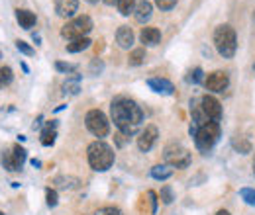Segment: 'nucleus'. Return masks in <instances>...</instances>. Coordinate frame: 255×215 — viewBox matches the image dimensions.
Listing matches in <instances>:
<instances>
[{
    "mask_svg": "<svg viewBox=\"0 0 255 215\" xmlns=\"http://www.w3.org/2000/svg\"><path fill=\"white\" fill-rule=\"evenodd\" d=\"M110 118H112V122L118 127L120 133L133 135L143 122V112L131 98L116 96L110 104Z\"/></svg>",
    "mask_w": 255,
    "mask_h": 215,
    "instance_id": "obj_1",
    "label": "nucleus"
},
{
    "mask_svg": "<svg viewBox=\"0 0 255 215\" xmlns=\"http://www.w3.org/2000/svg\"><path fill=\"white\" fill-rule=\"evenodd\" d=\"M87 156H89V164L96 172H104L114 164V151L110 145H106L104 141H95L89 145L87 149Z\"/></svg>",
    "mask_w": 255,
    "mask_h": 215,
    "instance_id": "obj_2",
    "label": "nucleus"
},
{
    "mask_svg": "<svg viewBox=\"0 0 255 215\" xmlns=\"http://www.w3.org/2000/svg\"><path fill=\"white\" fill-rule=\"evenodd\" d=\"M214 45H216V51L224 59H232L236 55V49H238V37H236L234 28L228 24L218 26L214 31Z\"/></svg>",
    "mask_w": 255,
    "mask_h": 215,
    "instance_id": "obj_3",
    "label": "nucleus"
},
{
    "mask_svg": "<svg viewBox=\"0 0 255 215\" xmlns=\"http://www.w3.org/2000/svg\"><path fill=\"white\" fill-rule=\"evenodd\" d=\"M220 139V123L208 122L200 125L194 133V145L200 153H210Z\"/></svg>",
    "mask_w": 255,
    "mask_h": 215,
    "instance_id": "obj_4",
    "label": "nucleus"
},
{
    "mask_svg": "<svg viewBox=\"0 0 255 215\" xmlns=\"http://www.w3.org/2000/svg\"><path fill=\"white\" fill-rule=\"evenodd\" d=\"M163 158H165V164H169L173 168H189L192 162L191 151L179 143L167 145L163 151Z\"/></svg>",
    "mask_w": 255,
    "mask_h": 215,
    "instance_id": "obj_5",
    "label": "nucleus"
},
{
    "mask_svg": "<svg viewBox=\"0 0 255 215\" xmlns=\"http://www.w3.org/2000/svg\"><path fill=\"white\" fill-rule=\"evenodd\" d=\"M93 30V20L89 16H77L73 20H69L61 30V35L65 39L73 41V39H79V37H87V33Z\"/></svg>",
    "mask_w": 255,
    "mask_h": 215,
    "instance_id": "obj_6",
    "label": "nucleus"
},
{
    "mask_svg": "<svg viewBox=\"0 0 255 215\" xmlns=\"http://www.w3.org/2000/svg\"><path fill=\"white\" fill-rule=\"evenodd\" d=\"M85 125L98 139H102V137H106L110 133V122L100 110H91L87 114V118H85Z\"/></svg>",
    "mask_w": 255,
    "mask_h": 215,
    "instance_id": "obj_7",
    "label": "nucleus"
},
{
    "mask_svg": "<svg viewBox=\"0 0 255 215\" xmlns=\"http://www.w3.org/2000/svg\"><path fill=\"white\" fill-rule=\"evenodd\" d=\"M26 156H28V153H26L24 147L14 145L12 149L4 151V154H2V164H4L6 170L18 172V170H22V166H24V162H26Z\"/></svg>",
    "mask_w": 255,
    "mask_h": 215,
    "instance_id": "obj_8",
    "label": "nucleus"
},
{
    "mask_svg": "<svg viewBox=\"0 0 255 215\" xmlns=\"http://www.w3.org/2000/svg\"><path fill=\"white\" fill-rule=\"evenodd\" d=\"M157 137H159V129H157L155 125H147V127L139 133V137H137V147H139V151H141V153L151 151L153 145L157 143Z\"/></svg>",
    "mask_w": 255,
    "mask_h": 215,
    "instance_id": "obj_9",
    "label": "nucleus"
},
{
    "mask_svg": "<svg viewBox=\"0 0 255 215\" xmlns=\"http://www.w3.org/2000/svg\"><path fill=\"white\" fill-rule=\"evenodd\" d=\"M200 106H202V110H204V114H206V118L210 122H220V118H222V106H220V102L214 96H208V94L202 96Z\"/></svg>",
    "mask_w": 255,
    "mask_h": 215,
    "instance_id": "obj_10",
    "label": "nucleus"
},
{
    "mask_svg": "<svg viewBox=\"0 0 255 215\" xmlns=\"http://www.w3.org/2000/svg\"><path fill=\"white\" fill-rule=\"evenodd\" d=\"M204 84H206V90H210V92H224L228 88V84H230V78H228L226 72L216 71V72H210L206 76Z\"/></svg>",
    "mask_w": 255,
    "mask_h": 215,
    "instance_id": "obj_11",
    "label": "nucleus"
},
{
    "mask_svg": "<svg viewBox=\"0 0 255 215\" xmlns=\"http://www.w3.org/2000/svg\"><path fill=\"white\" fill-rule=\"evenodd\" d=\"M79 10V0H55V12L61 18H73Z\"/></svg>",
    "mask_w": 255,
    "mask_h": 215,
    "instance_id": "obj_12",
    "label": "nucleus"
},
{
    "mask_svg": "<svg viewBox=\"0 0 255 215\" xmlns=\"http://www.w3.org/2000/svg\"><path fill=\"white\" fill-rule=\"evenodd\" d=\"M147 86L153 90V92L157 94H163V96H171V94L175 92V86H173V82L171 80H167V78H149L147 80Z\"/></svg>",
    "mask_w": 255,
    "mask_h": 215,
    "instance_id": "obj_13",
    "label": "nucleus"
},
{
    "mask_svg": "<svg viewBox=\"0 0 255 215\" xmlns=\"http://www.w3.org/2000/svg\"><path fill=\"white\" fill-rule=\"evenodd\" d=\"M151 14H153V6H151V2L141 0V2H137V4H135L133 16H135V20H137L139 24L149 22V20H151Z\"/></svg>",
    "mask_w": 255,
    "mask_h": 215,
    "instance_id": "obj_14",
    "label": "nucleus"
},
{
    "mask_svg": "<svg viewBox=\"0 0 255 215\" xmlns=\"http://www.w3.org/2000/svg\"><path fill=\"white\" fill-rule=\"evenodd\" d=\"M139 39L143 45L147 47H153V45H159L161 41V31L157 28H143L141 33H139Z\"/></svg>",
    "mask_w": 255,
    "mask_h": 215,
    "instance_id": "obj_15",
    "label": "nucleus"
},
{
    "mask_svg": "<svg viewBox=\"0 0 255 215\" xmlns=\"http://www.w3.org/2000/svg\"><path fill=\"white\" fill-rule=\"evenodd\" d=\"M116 41L122 49H129L133 45V31L129 26H120L118 31H116Z\"/></svg>",
    "mask_w": 255,
    "mask_h": 215,
    "instance_id": "obj_16",
    "label": "nucleus"
},
{
    "mask_svg": "<svg viewBox=\"0 0 255 215\" xmlns=\"http://www.w3.org/2000/svg\"><path fill=\"white\" fill-rule=\"evenodd\" d=\"M16 20H18L20 28H24V30H32L35 26V14L26 10V8H18L16 10Z\"/></svg>",
    "mask_w": 255,
    "mask_h": 215,
    "instance_id": "obj_17",
    "label": "nucleus"
},
{
    "mask_svg": "<svg viewBox=\"0 0 255 215\" xmlns=\"http://www.w3.org/2000/svg\"><path fill=\"white\" fill-rule=\"evenodd\" d=\"M57 122H49L45 125V129L41 131V145L43 147H51L55 143V137H57Z\"/></svg>",
    "mask_w": 255,
    "mask_h": 215,
    "instance_id": "obj_18",
    "label": "nucleus"
},
{
    "mask_svg": "<svg viewBox=\"0 0 255 215\" xmlns=\"http://www.w3.org/2000/svg\"><path fill=\"white\" fill-rule=\"evenodd\" d=\"M91 43H93V41H91L89 37H79V39H73V41L67 43V51H69V53H81V51L89 49Z\"/></svg>",
    "mask_w": 255,
    "mask_h": 215,
    "instance_id": "obj_19",
    "label": "nucleus"
},
{
    "mask_svg": "<svg viewBox=\"0 0 255 215\" xmlns=\"http://www.w3.org/2000/svg\"><path fill=\"white\" fill-rule=\"evenodd\" d=\"M151 176L155 180H167V178L173 176V166H169V164H157V166L151 168Z\"/></svg>",
    "mask_w": 255,
    "mask_h": 215,
    "instance_id": "obj_20",
    "label": "nucleus"
},
{
    "mask_svg": "<svg viewBox=\"0 0 255 215\" xmlns=\"http://www.w3.org/2000/svg\"><path fill=\"white\" fill-rule=\"evenodd\" d=\"M53 184H57V188H61V190H73L79 186V180L73 176H57V178H53Z\"/></svg>",
    "mask_w": 255,
    "mask_h": 215,
    "instance_id": "obj_21",
    "label": "nucleus"
},
{
    "mask_svg": "<svg viewBox=\"0 0 255 215\" xmlns=\"http://www.w3.org/2000/svg\"><path fill=\"white\" fill-rule=\"evenodd\" d=\"M143 61H145V49H143V47L133 49V51L129 53V57H128V63H129L131 67H139Z\"/></svg>",
    "mask_w": 255,
    "mask_h": 215,
    "instance_id": "obj_22",
    "label": "nucleus"
},
{
    "mask_svg": "<svg viewBox=\"0 0 255 215\" xmlns=\"http://www.w3.org/2000/svg\"><path fill=\"white\" fill-rule=\"evenodd\" d=\"M12 80H14L12 69H10V67H0V90H2L4 86H8Z\"/></svg>",
    "mask_w": 255,
    "mask_h": 215,
    "instance_id": "obj_23",
    "label": "nucleus"
},
{
    "mask_svg": "<svg viewBox=\"0 0 255 215\" xmlns=\"http://www.w3.org/2000/svg\"><path fill=\"white\" fill-rule=\"evenodd\" d=\"M118 12L122 16H129L133 10H135V0H118Z\"/></svg>",
    "mask_w": 255,
    "mask_h": 215,
    "instance_id": "obj_24",
    "label": "nucleus"
},
{
    "mask_svg": "<svg viewBox=\"0 0 255 215\" xmlns=\"http://www.w3.org/2000/svg\"><path fill=\"white\" fill-rule=\"evenodd\" d=\"M79 78L81 76H73V78H69L67 82L63 84V88H65V94H79Z\"/></svg>",
    "mask_w": 255,
    "mask_h": 215,
    "instance_id": "obj_25",
    "label": "nucleus"
},
{
    "mask_svg": "<svg viewBox=\"0 0 255 215\" xmlns=\"http://www.w3.org/2000/svg\"><path fill=\"white\" fill-rule=\"evenodd\" d=\"M240 198H242L246 204L255 206V190H252V188H242V190H240Z\"/></svg>",
    "mask_w": 255,
    "mask_h": 215,
    "instance_id": "obj_26",
    "label": "nucleus"
},
{
    "mask_svg": "<svg viewBox=\"0 0 255 215\" xmlns=\"http://www.w3.org/2000/svg\"><path fill=\"white\" fill-rule=\"evenodd\" d=\"M159 198H161V202H163V204H167V206L175 200V198H173V190H171V186H163V188H161Z\"/></svg>",
    "mask_w": 255,
    "mask_h": 215,
    "instance_id": "obj_27",
    "label": "nucleus"
},
{
    "mask_svg": "<svg viewBox=\"0 0 255 215\" xmlns=\"http://www.w3.org/2000/svg\"><path fill=\"white\" fill-rule=\"evenodd\" d=\"M45 200H47V206H49V208H55L57 202H59L57 192H55L53 188H47V190H45Z\"/></svg>",
    "mask_w": 255,
    "mask_h": 215,
    "instance_id": "obj_28",
    "label": "nucleus"
},
{
    "mask_svg": "<svg viewBox=\"0 0 255 215\" xmlns=\"http://www.w3.org/2000/svg\"><path fill=\"white\" fill-rule=\"evenodd\" d=\"M55 69H57L59 72H65V74H69V72H75V71H77V65H71V63H63V61H57V63H55Z\"/></svg>",
    "mask_w": 255,
    "mask_h": 215,
    "instance_id": "obj_29",
    "label": "nucleus"
},
{
    "mask_svg": "<svg viewBox=\"0 0 255 215\" xmlns=\"http://www.w3.org/2000/svg\"><path fill=\"white\" fill-rule=\"evenodd\" d=\"M16 49L20 51V53H24V55H28V57H32L33 55V47H30L26 41H22V39H18L16 41Z\"/></svg>",
    "mask_w": 255,
    "mask_h": 215,
    "instance_id": "obj_30",
    "label": "nucleus"
},
{
    "mask_svg": "<svg viewBox=\"0 0 255 215\" xmlns=\"http://www.w3.org/2000/svg\"><path fill=\"white\" fill-rule=\"evenodd\" d=\"M95 215H124V214H122V210H120V208H114V206H106V208L98 210Z\"/></svg>",
    "mask_w": 255,
    "mask_h": 215,
    "instance_id": "obj_31",
    "label": "nucleus"
},
{
    "mask_svg": "<svg viewBox=\"0 0 255 215\" xmlns=\"http://www.w3.org/2000/svg\"><path fill=\"white\" fill-rule=\"evenodd\" d=\"M234 147H236L240 153H244V154L252 151V145H250L248 141H244V139H240V141H238V139H234Z\"/></svg>",
    "mask_w": 255,
    "mask_h": 215,
    "instance_id": "obj_32",
    "label": "nucleus"
},
{
    "mask_svg": "<svg viewBox=\"0 0 255 215\" xmlns=\"http://www.w3.org/2000/svg\"><path fill=\"white\" fill-rule=\"evenodd\" d=\"M155 4L161 10H173L177 6V0H155Z\"/></svg>",
    "mask_w": 255,
    "mask_h": 215,
    "instance_id": "obj_33",
    "label": "nucleus"
},
{
    "mask_svg": "<svg viewBox=\"0 0 255 215\" xmlns=\"http://www.w3.org/2000/svg\"><path fill=\"white\" fill-rule=\"evenodd\" d=\"M202 78H204V76H202V69H194V71L191 72V76H189V80L194 82V84L202 82Z\"/></svg>",
    "mask_w": 255,
    "mask_h": 215,
    "instance_id": "obj_34",
    "label": "nucleus"
},
{
    "mask_svg": "<svg viewBox=\"0 0 255 215\" xmlns=\"http://www.w3.org/2000/svg\"><path fill=\"white\" fill-rule=\"evenodd\" d=\"M147 198H149V202H151V214H155V212H157V194H155L153 190H149V192H147Z\"/></svg>",
    "mask_w": 255,
    "mask_h": 215,
    "instance_id": "obj_35",
    "label": "nucleus"
},
{
    "mask_svg": "<svg viewBox=\"0 0 255 215\" xmlns=\"http://www.w3.org/2000/svg\"><path fill=\"white\" fill-rule=\"evenodd\" d=\"M91 71H93V72H100V71H102V61L95 59V61L91 63Z\"/></svg>",
    "mask_w": 255,
    "mask_h": 215,
    "instance_id": "obj_36",
    "label": "nucleus"
},
{
    "mask_svg": "<svg viewBox=\"0 0 255 215\" xmlns=\"http://www.w3.org/2000/svg\"><path fill=\"white\" fill-rule=\"evenodd\" d=\"M104 4H108V6H114V4H118V0H102Z\"/></svg>",
    "mask_w": 255,
    "mask_h": 215,
    "instance_id": "obj_37",
    "label": "nucleus"
},
{
    "mask_svg": "<svg viewBox=\"0 0 255 215\" xmlns=\"http://www.w3.org/2000/svg\"><path fill=\"white\" fill-rule=\"evenodd\" d=\"M216 215H230V212H226V210H220V212H218Z\"/></svg>",
    "mask_w": 255,
    "mask_h": 215,
    "instance_id": "obj_38",
    "label": "nucleus"
},
{
    "mask_svg": "<svg viewBox=\"0 0 255 215\" xmlns=\"http://www.w3.org/2000/svg\"><path fill=\"white\" fill-rule=\"evenodd\" d=\"M87 2H89V4H96V2H98V0H87Z\"/></svg>",
    "mask_w": 255,
    "mask_h": 215,
    "instance_id": "obj_39",
    "label": "nucleus"
},
{
    "mask_svg": "<svg viewBox=\"0 0 255 215\" xmlns=\"http://www.w3.org/2000/svg\"><path fill=\"white\" fill-rule=\"evenodd\" d=\"M0 215H4V214H2V212H0Z\"/></svg>",
    "mask_w": 255,
    "mask_h": 215,
    "instance_id": "obj_40",
    "label": "nucleus"
},
{
    "mask_svg": "<svg viewBox=\"0 0 255 215\" xmlns=\"http://www.w3.org/2000/svg\"><path fill=\"white\" fill-rule=\"evenodd\" d=\"M254 166H255V164H254Z\"/></svg>",
    "mask_w": 255,
    "mask_h": 215,
    "instance_id": "obj_41",
    "label": "nucleus"
}]
</instances>
